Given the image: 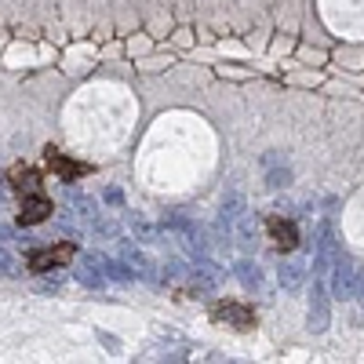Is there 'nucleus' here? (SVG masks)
<instances>
[{
    "label": "nucleus",
    "mask_w": 364,
    "mask_h": 364,
    "mask_svg": "<svg viewBox=\"0 0 364 364\" xmlns=\"http://www.w3.org/2000/svg\"><path fill=\"white\" fill-rule=\"evenodd\" d=\"M73 255H77V245H73V240H58V245H48V248L29 252L26 266L33 269V273H48V269H58V266H70Z\"/></svg>",
    "instance_id": "obj_1"
},
{
    "label": "nucleus",
    "mask_w": 364,
    "mask_h": 364,
    "mask_svg": "<svg viewBox=\"0 0 364 364\" xmlns=\"http://www.w3.org/2000/svg\"><path fill=\"white\" fill-rule=\"evenodd\" d=\"M211 317L226 321V324L237 328V331H252V328H255V306H248V302H240V299L215 302V306H211Z\"/></svg>",
    "instance_id": "obj_2"
},
{
    "label": "nucleus",
    "mask_w": 364,
    "mask_h": 364,
    "mask_svg": "<svg viewBox=\"0 0 364 364\" xmlns=\"http://www.w3.org/2000/svg\"><path fill=\"white\" fill-rule=\"evenodd\" d=\"M44 161H48V168H51L58 178H63V182H73V178H80V175H87V171H91V164L66 157L63 149H55V146H48V149H44Z\"/></svg>",
    "instance_id": "obj_3"
},
{
    "label": "nucleus",
    "mask_w": 364,
    "mask_h": 364,
    "mask_svg": "<svg viewBox=\"0 0 364 364\" xmlns=\"http://www.w3.org/2000/svg\"><path fill=\"white\" fill-rule=\"evenodd\" d=\"M51 200L44 193H22V204H18V226H37L44 219H51Z\"/></svg>",
    "instance_id": "obj_4"
},
{
    "label": "nucleus",
    "mask_w": 364,
    "mask_h": 364,
    "mask_svg": "<svg viewBox=\"0 0 364 364\" xmlns=\"http://www.w3.org/2000/svg\"><path fill=\"white\" fill-rule=\"evenodd\" d=\"M266 230H269L273 245H277L281 252H295V248H299V226H295L291 219H284V215H269V219H266Z\"/></svg>",
    "instance_id": "obj_5"
},
{
    "label": "nucleus",
    "mask_w": 364,
    "mask_h": 364,
    "mask_svg": "<svg viewBox=\"0 0 364 364\" xmlns=\"http://www.w3.org/2000/svg\"><path fill=\"white\" fill-rule=\"evenodd\" d=\"M8 178H11V186H15L18 193H44V178L29 168V164H15Z\"/></svg>",
    "instance_id": "obj_6"
},
{
    "label": "nucleus",
    "mask_w": 364,
    "mask_h": 364,
    "mask_svg": "<svg viewBox=\"0 0 364 364\" xmlns=\"http://www.w3.org/2000/svg\"><path fill=\"white\" fill-rule=\"evenodd\" d=\"M299 277H302L299 266H288V273H281V281H284L288 288H299Z\"/></svg>",
    "instance_id": "obj_7"
}]
</instances>
